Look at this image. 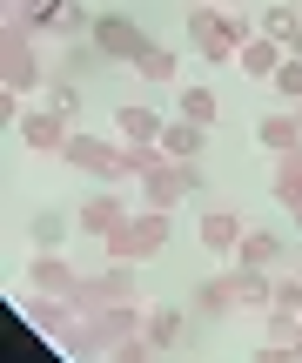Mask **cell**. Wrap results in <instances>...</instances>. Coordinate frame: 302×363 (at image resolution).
Listing matches in <instances>:
<instances>
[{
    "label": "cell",
    "mask_w": 302,
    "mask_h": 363,
    "mask_svg": "<svg viewBox=\"0 0 302 363\" xmlns=\"http://www.w3.org/2000/svg\"><path fill=\"white\" fill-rule=\"evenodd\" d=\"M236 262H242V269H276V262H282V235L276 229H249L242 249H236Z\"/></svg>",
    "instance_id": "20"
},
{
    "label": "cell",
    "mask_w": 302,
    "mask_h": 363,
    "mask_svg": "<svg viewBox=\"0 0 302 363\" xmlns=\"http://www.w3.org/2000/svg\"><path fill=\"white\" fill-rule=\"evenodd\" d=\"M13 135H21V148H34V155H61L67 142H74V115H61V108H27L21 121H13Z\"/></svg>",
    "instance_id": "5"
},
{
    "label": "cell",
    "mask_w": 302,
    "mask_h": 363,
    "mask_svg": "<svg viewBox=\"0 0 302 363\" xmlns=\"http://www.w3.org/2000/svg\"><path fill=\"white\" fill-rule=\"evenodd\" d=\"M21 316L47 343H61V350H67V337L81 330V310H74V303H67V296H40V289H27V296H21Z\"/></svg>",
    "instance_id": "6"
},
{
    "label": "cell",
    "mask_w": 302,
    "mask_h": 363,
    "mask_svg": "<svg viewBox=\"0 0 302 363\" xmlns=\"http://www.w3.org/2000/svg\"><path fill=\"white\" fill-rule=\"evenodd\" d=\"M175 115L195 121V128H215V121H222V94L215 88H182L175 94Z\"/></svg>",
    "instance_id": "19"
},
{
    "label": "cell",
    "mask_w": 302,
    "mask_h": 363,
    "mask_svg": "<svg viewBox=\"0 0 302 363\" xmlns=\"http://www.w3.org/2000/svg\"><path fill=\"white\" fill-rule=\"evenodd\" d=\"M202 142H209V128L168 115V128H161V155H168V162H202Z\"/></svg>",
    "instance_id": "16"
},
{
    "label": "cell",
    "mask_w": 302,
    "mask_h": 363,
    "mask_svg": "<svg viewBox=\"0 0 302 363\" xmlns=\"http://www.w3.org/2000/svg\"><path fill=\"white\" fill-rule=\"evenodd\" d=\"M296 222H302V208H296Z\"/></svg>",
    "instance_id": "36"
},
{
    "label": "cell",
    "mask_w": 302,
    "mask_h": 363,
    "mask_svg": "<svg viewBox=\"0 0 302 363\" xmlns=\"http://www.w3.org/2000/svg\"><path fill=\"white\" fill-rule=\"evenodd\" d=\"M262 330H269V343H296L302 337V316L296 310H262Z\"/></svg>",
    "instance_id": "28"
},
{
    "label": "cell",
    "mask_w": 302,
    "mask_h": 363,
    "mask_svg": "<svg viewBox=\"0 0 302 363\" xmlns=\"http://www.w3.org/2000/svg\"><path fill=\"white\" fill-rule=\"evenodd\" d=\"M168 235H175V216H168V208H134L101 249H108V262H155L161 249H168Z\"/></svg>",
    "instance_id": "2"
},
{
    "label": "cell",
    "mask_w": 302,
    "mask_h": 363,
    "mask_svg": "<svg viewBox=\"0 0 302 363\" xmlns=\"http://www.w3.org/2000/svg\"><path fill=\"white\" fill-rule=\"evenodd\" d=\"M222 7H249V0H222Z\"/></svg>",
    "instance_id": "33"
},
{
    "label": "cell",
    "mask_w": 302,
    "mask_h": 363,
    "mask_svg": "<svg viewBox=\"0 0 302 363\" xmlns=\"http://www.w3.org/2000/svg\"><path fill=\"white\" fill-rule=\"evenodd\" d=\"M195 235H202V249H209V256H222V262H236V249H242V208H228V202H215L209 216L195 222Z\"/></svg>",
    "instance_id": "10"
},
{
    "label": "cell",
    "mask_w": 302,
    "mask_h": 363,
    "mask_svg": "<svg viewBox=\"0 0 302 363\" xmlns=\"http://www.w3.org/2000/svg\"><path fill=\"white\" fill-rule=\"evenodd\" d=\"M289 61V48L282 40H269V34H255V40H242V54H236V67L249 81H276V67Z\"/></svg>",
    "instance_id": "15"
},
{
    "label": "cell",
    "mask_w": 302,
    "mask_h": 363,
    "mask_svg": "<svg viewBox=\"0 0 302 363\" xmlns=\"http://www.w3.org/2000/svg\"><path fill=\"white\" fill-rule=\"evenodd\" d=\"M296 363H302V337H296Z\"/></svg>",
    "instance_id": "34"
},
{
    "label": "cell",
    "mask_w": 302,
    "mask_h": 363,
    "mask_svg": "<svg viewBox=\"0 0 302 363\" xmlns=\"http://www.w3.org/2000/svg\"><path fill=\"white\" fill-rule=\"evenodd\" d=\"M74 229H81V222L67 216V208H40L27 235H34V249H67V235H74Z\"/></svg>",
    "instance_id": "23"
},
{
    "label": "cell",
    "mask_w": 302,
    "mask_h": 363,
    "mask_svg": "<svg viewBox=\"0 0 302 363\" xmlns=\"http://www.w3.org/2000/svg\"><path fill=\"white\" fill-rule=\"evenodd\" d=\"M255 34H269V40H282V48H296V40H302V13L289 7V0H276V7L255 13Z\"/></svg>",
    "instance_id": "21"
},
{
    "label": "cell",
    "mask_w": 302,
    "mask_h": 363,
    "mask_svg": "<svg viewBox=\"0 0 302 363\" xmlns=\"http://www.w3.org/2000/svg\"><path fill=\"white\" fill-rule=\"evenodd\" d=\"M269 195H276L289 216L302 208V148H296V155H276V169H269Z\"/></svg>",
    "instance_id": "18"
},
{
    "label": "cell",
    "mask_w": 302,
    "mask_h": 363,
    "mask_svg": "<svg viewBox=\"0 0 302 363\" xmlns=\"http://www.w3.org/2000/svg\"><path fill=\"white\" fill-rule=\"evenodd\" d=\"M161 350H155V343H148V337H128V343H115V350H108V363H155Z\"/></svg>",
    "instance_id": "31"
},
{
    "label": "cell",
    "mask_w": 302,
    "mask_h": 363,
    "mask_svg": "<svg viewBox=\"0 0 302 363\" xmlns=\"http://www.w3.org/2000/svg\"><path fill=\"white\" fill-rule=\"evenodd\" d=\"M195 316H236V289H228V276H209V283L195 289Z\"/></svg>",
    "instance_id": "26"
},
{
    "label": "cell",
    "mask_w": 302,
    "mask_h": 363,
    "mask_svg": "<svg viewBox=\"0 0 302 363\" xmlns=\"http://www.w3.org/2000/svg\"><path fill=\"white\" fill-rule=\"evenodd\" d=\"M0 88L21 94V101L47 88V81H40V40L27 34V27H13V21L0 27Z\"/></svg>",
    "instance_id": "3"
},
{
    "label": "cell",
    "mask_w": 302,
    "mask_h": 363,
    "mask_svg": "<svg viewBox=\"0 0 302 363\" xmlns=\"http://www.w3.org/2000/svg\"><path fill=\"white\" fill-rule=\"evenodd\" d=\"M134 74H141V81H155V88H168V81L182 74V54H168V40H148V54L134 61Z\"/></svg>",
    "instance_id": "24"
},
{
    "label": "cell",
    "mask_w": 302,
    "mask_h": 363,
    "mask_svg": "<svg viewBox=\"0 0 302 363\" xmlns=\"http://www.w3.org/2000/svg\"><path fill=\"white\" fill-rule=\"evenodd\" d=\"M67 357H74V363H108V337H101L94 316H81V330L67 337Z\"/></svg>",
    "instance_id": "25"
},
{
    "label": "cell",
    "mask_w": 302,
    "mask_h": 363,
    "mask_svg": "<svg viewBox=\"0 0 302 363\" xmlns=\"http://www.w3.org/2000/svg\"><path fill=\"white\" fill-rule=\"evenodd\" d=\"M40 101H47V108H61V115H81V88H74L67 74H54L47 88H40Z\"/></svg>",
    "instance_id": "27"
},
{
    "label": "cell",
    "mask_w": 302,
    "mask_h": 363,
    "mask_svg": "<svg viewBox=\"0 0 302 363\" xmlns=\"http://www.w3.org/2000/svg\"><path fill=\"white\" fill-rule=\"evenodd\" d=\"M115 303H134V262H108V269L81 276V289H74L81 316H101V310H115Z\"/></svg>",
    "instance_id": "4"
},
{
    "label": "cell",
    "mask_w": 302,
    "mask_h": 363,
    "mask_svg": "<svg viewBox=\"0 0 302 363\" xmlns=\"http://www.w3.org/2000/svg\"><path fill=\"white\" fill-rule=\"evenodd\" d=\"M255 142H262L269 155H296L302 148V115L296 108H269V115L255 121Z\"/></svg>",
    "instance_id": "13"
},
{
    "label": "cell",
    "mask_w": 302,
    "mask_h": 363,
    "mask_svg": "<svg viewBox=\"0 0 302 363\" xmlns=\"http://www.w3.org/2000/svg\"><path fill=\"white\" fill-rule=\"evenodd\" d=\"M188 195V175H182V162H155V169L141 175V208H168L175 216V202Z\"/></svg>",
    "instance_id": "11"
},
{
    "label": "cell",
    "mask_w": 302,
    "mask_h": 363,
    "mask_svg": "<svg viewBox=\"0 0 302 363\" xmlns=\"http://www.w3.org/2000/svg\"><path fill=\"white\" fill-rule=\"evenodd\" d=\"M289 54H302V40H296V48H289Z\"/></svg>",
    "instance_id": "35"
},
{
    "label": "cell",
    "mask_w": 302,
    "mask_h": 363,
    "mask_svg": "<svg viewBox=\"0 0 302 363\" xmlns=\"http://www.w3.org/2000/svg\"><path fill=\"white\" fill-rule=\"evenodd\" d=\"M296 115H302V108H296Z\"/></svg>",
    "instance_id": "37"
},
{
    "label": "cell",
    "mask_w": 302,
    "mask_h": 363,
    "mask_svg": "<svg viewBox=\"0 0 302 363\" xmlns=\"http://www.w3.org/2000/svg\"><path fill=\"white\" fill-rule=\"evenodd\" d=\"M276 94H282V101H296V108H302V54H289V61L276 67Z\"/></svg>",
    "instance_id": "29"
},
{
    "label": "cell",
    "mask_w": 302,
    "mask_h": 363,
    "mask_svg": "<svg viewBox=\"0 0 302 363\" xmlns=\"http://www.w3.org/2000/svg\"><path fill=\"white\" fill-rule=\"evenodd\" d=\"M27 289H40V296H67V303H74L81 269L61 256V249H34V262H27Z\"/></svg>",
    "instance_id": "8"
},
{
    "label": "cell",
    "mask_w": 302,
    "mask_h": 363,
    "mask_svg": "<svg viewBox=\"0 0 302 363\" xmlns=\"http://www.w3.org/2000/svg\"><path fill=\"white\" fill-rule=\"evenodd\" d=\"M276 310H296V316H302V269H296V276L276 269Z\"/></svg>",
    "instance_id": "30"
},
{
    "label": "cell",
    "mask_w": 302,
    "mask_h": 363,
    "mask_svg": "<svg viewBox=\"0 0 302 363\" xmlns=\"http://www.w3.org/2000/svg\"><path fill=\"white\" fill-rule=\"evenodd\" d=\"M249 363H296V343H262Z\"/></svg>",
    "instance_id": "32"
},
{
    "label": "cell",
    "mask_w": 302,
    "mask_h": 363,
    "mask_svg": "<svg viewBox=\"0 0 302 363\" xmlns=\"http://www.w3.org/2000/svg\"><path fill=\"white\" fill-rule=\"evenodd\" d=\"M141 337L155 343V350H175V343L188 337V310H175V303H155V310H148V323H141Z\"/></svg>",
    "instance_id": "17"
},
{
    "label": "cell",
    "mask_w": 302,
    "mask_h": 363,
    "mask_svg": "<svg viewBox=\"0 0 302 363\" xmlns=\"http://www.w3.org/2000/svg\"><path fill=\"white\" fill-rule=\"evenodd\" d=\"M228 289H236V310H276V269H228Z\"/></svg>",
    "instance_id": "14"
},
{
    "label": "cell",
    "mask_w": 302,
    "mask_h": 363,
    "mask_svg": "<svg viewBox=\"0 0 302 363\" xmlns=\"http://www.w3.org/2000/svg\"><path fill=\"white\" fill-rule=\"evenodd\" d=\"M94 48H101V61H141V54H148V40H155V34H141V27H134L128 21V13H101V21H94Z\"/></svg>",
    "instance_id": "7"
},
{
    "label": "cell",
    "mask_w": 302,
    "mask_h": 363,
    "mask_svg": "<svg viewBox=\"0 0 302 363\" xmlns=\"http://www.w3.org/2000/svg\"><path fill=\"white\" fill-rule=\"evenodd\" d=\"M128 216H134V208L121 202V189H94L88 202L74 208V222H81V235H94V242H108V235H115V229H121V222H128Z\"/></svg>",
    "instance_id": "9"
},
{
    "label": "cell",
    "mask_w": 302,
    "mask_h": 363,
    "mask_svg": "<svg viewBox=\"0 0 302 363\" xmlns=\"http://www.w3.org/2000/svg\"><path fill=\"white\" fill-rule=\"evenodd\" d=\"M101 323V337H108V350L115 343H128V337H141V323H148V310H134V303H115V310H101L94 316Z\"/></svg>",
    "instance_id": "22"
},
{
    "label": "cell",
    "mask_w": 302,
    "mask_h": 363,
    "mask_svg": "<svg viewBox=\"0 0 302 363\" xmlns=\"http://www.w3.org/2000/svg\"><path fill=\"white\" fill-rule=\"evenodd\" d=\"M161 128H168L161 108H115V142H128V148H155Z\"/></svg>",
    "instance_id": "12"
},
{
    "label": "cell",
    "mask_w": 302,
    "mask_h": 363,
    "mask_svg": "<svg viewBox=\"0 0 302 363\" xmlns=\"http://www.w3.org/2000/svg\"><path fill=\"white\" fill-rule=\"evenodd\" d=\"M242 40H255V21L242 7H188V48L202 54V61H236Z\"/></svg>",
    "instance_id": "1"
}]
</instances>
